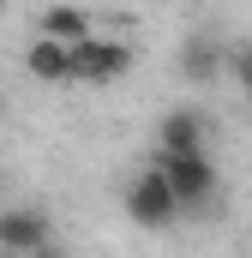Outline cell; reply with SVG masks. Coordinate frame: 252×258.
Here are the masks:
<instances>
[{
    "label": "cell",
    "mask_w": 252,
    "mask_h": 258,
    "mask_svg": "<svg viewBox=\"0 0 252 258\" xmlns=\"http://www.w3.org/2000/svg\"><path fill=\"white\" fill-rule=\"evenodd\" d=\"M132 42L126 36H84L72 42V84H114L132 72Z\"/></svg>",
    "instance_id": "cell-1"
},
{
    "label": "cell",
    "mask_w": 252,
    "mask_h": 258,
    "mask_svg": "<svg viewBox=\"0 0 252 258\" xmlns=\"http://www.w3.org/2000/svg\"><path fill=\"white\" fill-rule=\"evenodd\" d=\"M126 222H138V228H174L180 222V204H174V192H168V180L156 174V162L126 186Z\"/></svg>",
    "instance_id": "cell-2"
},
{
    "label": "cell",
    "mask_w": 252,
    "mask_h": 258,
    "mask_svg": "<svg viewBox=\"0 0 252 258\" xmlns=\"http://www.w3.org/2000/svg\"><path fill=\"white\" fill-rule=\"evenodd\" d=\"M156 174L168 180L180 210H198V204L216 198V162L210 156H156Z\"/></svg>",
    "instance_id": "cell-3"
},
{
    "label": "cell",
    "mask_w": 252,
    "mask_h": 258,
    "mask_svg": "<svg viewBox=\"0 0 252 258\" xmlns=\"http://www.w3.org/2000/svg\"><path fill=\"white\" fill-rule=\"evenodd\" d=\"M54 246V222L42 204H18V210H0V258H30Z\"/></svg>",
    "instance_id": "cell-4"
},
{
    "label": "cell",
    "mask_w": 252,
    "mask_h": 258,
    "mask_svg": "<svg viewBox=\"0 0 252 258\" xmlns=\"http://www.w3.org/2000/svg\"><path fill=\"white\" fill-rule=\"evenodd\" d=\"M156 156H210V126L198 108H168L156 120Z\"/></svg>",
    "instance_id": "cell-5"
},
{
    "label": "cell",
    "mask_w": 252,
    "mask_h": 258,
    "mask_svg": "<svg viewBox=\"0 0 252 258\" xmlns=\"http://www.w3.org/2000/svg\"><path fill=\"white\" fill-rule=\"evenodd\" d=\"M24 66H30V78H36V84H72V48L54 42V36H30Z\"/></svg>",
    "instance_id": "cell-6"
},
{
    "label": "cell",
    "mask_w": 252,
    "mask_h": 258,
    "mask_svg": "<svg viewBox=\"0 0 252 258\" xmlns=\"http://www.w3.org/2000/svg\"><path fill=\"white\" fill-rule=\"evenodd\" d=\"M36 36H54V42H84V36H96V24H90V12L84 6H72V0H54V6H42V30Z\"/></svg>",
    "instance_id": "cell-7"
},
{
    "label": "cell",
    "mask_w": 252,
    "mask_h": 258,
    "mask_svg": "<svg viewBox=\"0 0 252 258\" xmlns=\"http://www.w3.org/2000/svg\"><path fill=\"white\" fill-rule=\"evenodd\" d=\"M222 60H228V48L216 36H186V48H180V72H186L192 84H210L222 72Z\"/></svg>",
    "instance_id": "cell-8"
},
{
    "label": "cell",
    "mask_w": 252,
    "mask_h": 258,
    "mask_svg": "<svg viewBox=\"0 0 252 258\" xmlns=\"http://www.w3.org/2000/svg\"><path fill=\"white\" fill-rule=\"evenodd\" d=\"M222 72H228V78H234V84H240V90L252 96V42H240V48H228V60H222Z\"/></svg>",
    "instance_id": "cell-9"
},
{
    "label": "cell",
    "mask_w": 252,
    "mask_h": 258,
    "mask_svg": "<svg viewBox=\"0 0 252 258\" xmlns=\"http://www.w3.org/2000/svg\"><path fill=\"white\" fill-rule=\"evenodd\" d=\"M30 258H66V252H60V246H42V252H30Z\"/></svg>",
    "instance_id": "cell-10"
},
{
    "label": "cell",
    "mask_w": 252,
    "mask_h": 258,
    "mask_svg": "<svg viewBox=\"0 0 252 258\" xmlns=\"http://www.w3.org/2000/svg\"><path fill=\"white\" fill-rule=\"evenodd\" d=\"M0 12H6V0H0Z\"/></svg>",
    "instance_id": "cell-11"
},
{
    "label": "cell",
    "mask_w": 252,
    "mask_h": 258,
    "mask_svg": "<svg viewBox=\"0 0 252 258\" xmlns=\"http://www.w3.org/2000/svg\"><path fill=\"white\" fill-rule=\"evenodd\" d=\"M0 114H6V102H0Z\"/></svg>",
    "instance_id": "cell-12"
}]
</instances>
